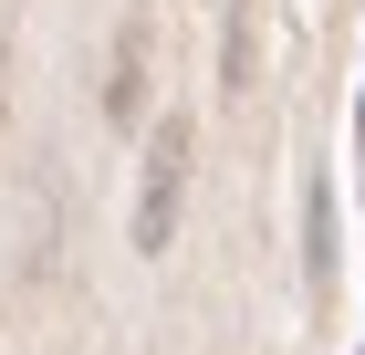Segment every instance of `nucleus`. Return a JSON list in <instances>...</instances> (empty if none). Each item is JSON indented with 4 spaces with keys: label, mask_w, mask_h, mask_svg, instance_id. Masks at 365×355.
<instances>
[{
    "label": "nucleus",
    "mask_w": 365,
    "mask_h": 355,
    "mask_svg": "<svg viewBox=\"0 0 365 355\" xmlns=\"http://www.w3.org/2000/svg\"><path fill=\"white\" fill-rule=\"evenodd\" d=\"M178 189H188V126H157V146H146V199H136V251H168L178 230Z\"/></svg>",
    "instance_id": "f257e3e1"
},
{
    "label": "nucleus",
    "mask_w": 365,
    "mask_h": 355,
    "mask_svg": "<svg viewBox=\"0 0 365 355\" xmlns=\"http://www.w3.org/2000/svg\"><path fill=\"white\" fill-rule=\"evenodd\" d=\"M136 84H146V42L125 31V42H115V84H105V105H115V115H136Z\"/></svg>",
    "instance_id": "f03ea898"
}]
</instances>
